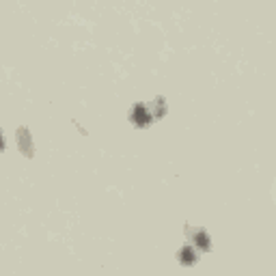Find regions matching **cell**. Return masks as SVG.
Instances as JSON below:
<instances>
[{
    "mask_svg": "<svg viewBox=\"0 0 276 276\" xmlns=\"http://www.w3.org/2000/svg\"><path fill=\"white\" fill-rule=\"evenodd\" d=\"M130 121L138 127H147L151 121H153V115H151V110L147 104H136L132 108V113H130Z\"/></svg>",
    "mask_w": 276,
    "mask_h": 276,
    "instance_id": "6da1fadb",
    "label": "cell"
},
{
    "mask_svg": "<svg viewBox=\"0 0 276 276\" xmlns=\"http://www.w3.org/2000/svg\"><path fill=\"white\" fill-rule=\"evenodd\" d=\"M186 233L190 235V240L192 242H195L199 248H201V251H209V248H211V242H209V235L203 231V229H186Z\"/></svg>",
    "mask_w": 276,
    "mask_h": 276,
    "instance_id": "7a4b0ae2",
    "label": "cell"
},
{
    "mask_svg": "<svg viewBox=\"0 0 276 276\" xmlns=\"http://www.w3.org/2000/svg\"><path fill=\"white\" fill-rule=\"evenodd\" d=\"M17 147H20L22 149V153L24 155H33V147H31V134H29V130H26V127H20V130H17Z\"/></svg>",
    "mask_w": 276,
    "mask_h": 276,
    "instance_id": "3957f363",
    "label": "cell"
},
{
    "mask_svg": "<svg viewBox=\"0 0 276 276\" xmlns=\"http://www.w3.org/2000/svg\"><path fill=\"white\" fill-rule=\"evenodd\" d=\"M149 106V110H151V115L155 117V119H160V117H164L167 115V104H164V97H155L151 104H147Z\"/></svg>",
    "mask_w": 276,
    "mask_h": 276,
    "instance_id": "277c9868",
    "label": "cell"
},
{
    "mask_svg": "<svg viewBox=\"0 0 276 276\" xmlns=\"http://www.w3.org/2000/svg\"><path fill=\"white\" fill-rule=\"evenodd\" d=\"M179 261H181L183 265L197 263V253H195V248H192V246H183L181 251H179Z\"/></svg>",
    "mask_w": 276,
    "mask_h": 276,
    "instance_id": "5b68a950",
    "label": "cell"
}]
</instances>
